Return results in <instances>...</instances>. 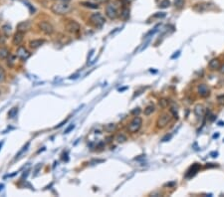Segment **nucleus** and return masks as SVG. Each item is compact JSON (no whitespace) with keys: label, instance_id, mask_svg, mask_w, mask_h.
Segmentation results:
<instances>
[{"label":"nucleus","instance_id":"obj_14","mask_svg":"<svg viewBox=\"0 0 224 197\" xmlns=\"http://www.w3.org/2000/svg\"><path fill=\"white\" fill-rule=\"evenodd\" d=\"M208 67H209V69L212 71L219 70L221 67V63L219 61V59H212L211 61L209 62V64H208Z\"/></svg>","mask_w":224,"mask_h":197},{"label":"nucleus","instance_id":"obj_17","mask_svg":"<svg viewBox=\"0 0 224 197\" xmlns=\"http://www.w3.org/2000/svg\"><path fill=\"white\" fill-rule=\"evenodd\" d=\"M9 55H10V52L7 48H4V47L0 48V59L1 60L7 59Z\"/></svg>","mask_w":224,"mask_h":197},{"label":"nucleus","instance_id":"obj_35","mask_svg":"<svg viewBox=\"0 0 224 197\" xmlns=\"http://www.w3.org/2000/svg\"><path fill=\"white\" fill-rule=\"evenodd\" d=\"M74 127H75V125H71L70 127H69L68 129H67L66 131H65V133H70V131H72V129H74Z\"/></svg>","mask_w":224,"mask_h":197},{"label":"nucleus","instance_id":"obj_15","mask_svg":"<svg viewBox=\"0 0 224 197\" xmlns=\"http://www.w3.org/2000/svg\"><path fill=\"white\" fill-rule=\"evenodd\" d=\"M44 43H45V40H43V39H36V40L30 41L29 45L32 49H38L39 47L42 46Z\"/></svg>","mask_w":224,"mask_h":197},{"label":"nucleus","instance_id":"obj_7","mask_svg":"<svg viewBox=\"0 0 224 197\" xmlns=\"http://www.w3.org/2000/svg\"><path fill=\"white\" fill-rule=\"evenodd\" d=\"M39 28L42 32H44L45 34L47 35H51L52 33L54 32V27L52 26L51 23L47 22V21H42L38 24Z\"/></svg>","mask_w":224,"mask_h":197},{"label":"nucleus","instance_id":"obj_22","mask_svg":"<svg viewBox=\"0 0 224 197\" xmlns=\"http://www.w3.org/2000/svg\"><path fill=\"white\" fill-rule=\"evenodd\" d=\"M17 112H18V108H17V107L12 108V109L9 111V112H8V118H15V116H17Z\"/></svg>","mask_w":224,"mask_h":197},{"label":"nucleus","instance_id":"obj_19","mask_svg":"<svg viewBox=\"0 0 224 197\" xmlns=\"http://www.w3.org/2000/svg\"><path fill=\"white\" fill-rule=\"evenodd\" d=\"M2 32L4 33V35L6 36V37H8V36L10 35V33H11V26H10L9 24H5L2 26L1 28Z\"/></svg>","mask_w":224,"mask_h":197},{"label":"nucleus","instance_id":"obj_10","mask_svg":"<svg viewBox=\"0 0 224 197\" xmlns=\"http://www.w3.org/2000/svg\"><path fill=\"white\" fill-rule=\"evenodd\" d=\"M201 168V165L199 163H194L192 164V165L190 166V167L188 168V170L186 171L185 173V177L186 178H191L192 176H194L195 174H196L197 172H198V170Z\"/></svg>","mask_w":224,"mask_h":197},{"label":"nucleus","instance_id":"obj_45","mask_svg":"<svg viewBox=\"0 0 224 197\" xmlns=\"http://www.w3.org/2000/svg\"><path fill=\"white\" fill-rule=\"evenodd\" d=\"M2 144H3V141L0 142V148H1V146H2Z\"/></svg>","mask_w":224,"mask_h":197},{"label":"nucleus","instance_id":"obj_33","mask_svg":"<svg viewBox=\"0 0 224 197\" xmlns=\"http://www.w3.org/2000/svg\"><path fill=\"white\" fill-rule=\"evenodd\" d=\"M140 112H141V110L138 109V108H136V109H134V111H132V114H134V116H138Z\"/></svg>","mask_w":224,"mask_h":197},{"label":"nucleus","instance_id":"obj_46","mask_svg":"<svg viewBox=\"0 0 224 197\" xmlns=\"http://www.w3.org/2000/svg\"><path fill=\"white\" fill-rule=\"evenodd\" d=\"M0 93H1V91H0Z\"/></svg>","mask_w":224,"mask_h":197},{"label":"nucleus","instance_id":"obj_44","mask_svg":"<svg viewBox=\"0 0 224 197\" xmlns=\"http://www.w3.org/2000/svg\"><path fill=\"white\" fill-rule=\"evenodd\" d=\"M224 125V123H222V122H220V123H219V125Z\"/></svg>","mask_w":224,"mask_h":197},{"label":"nucleus","instance_id":"obj_12","mask_svg":"<svg viewBox=\"0 0 224 197\" xmlns=\"http://www.w3.org/2000/svg\"><path fill=\"white\" fill-rule=\"evenodd\" d=\"M30 28H31V22L30 21H22V22H20L17 25V31L25 33Z\"/></svg>","mask_w":224,"mask_h":197},{"label":"nucleus","instance_id":"obj_28","mask_svg":"<svg viewBox=\"0 0 224 197\" xmlns=\"http://www.w3.org/2000/svg\"><path fill=\"white\" fill-rule=\"evenodd\" d=\"M169 5H170V1H169V0H162V1L160 3V8H167Z\"/></svg>","mask_w":224,"mask_h":197},{"label":"nucleus","instance_id":"obj_8","mask_svg":"<svg viewBox=\"0 0 224 197\" xmlns=\"http://www.w3.org/2000/svg\"><path fill=\"white\" fill-rule=\"evenodd\" d=\"M197 93L201 98H207L210 95V89L205 84H200L197 87Z\"/></svg>","mask_w":224,"mask_h":197},{"label":"nucleus","instance_id":"obj_41","mask_svg":"<svg viewBox=\"0 0 224 197\" xmlns=\"http://www.w3.org/2000/svg\"><path fill=\"white\" fill-rule=\"evenodd\" d=\"M174 184H175L174 182H172V183H169V184H168V183H167V184H165L164 186H172V185H174Z\"/></svg>","mask_w":224,"mask_h":197},{"label":"nucleus","instance_id":"obj_13","mask_svg":"<svg viewBox=\"0 0 224 197\" xmlns=\"http://www.w3.org/2000/svg\"><path fill=\"white\" fill-rule=\"evenodd\" d=\"M23 39H24V33H22V32H19V31H17L16 33H15V35H14V37H13V44L14 45H20L21 44V42L23 41Z\"/></svg>","mask_w":224,"mask_h":197},{"label":"nucleus","instance_id":"obj_32","mask_svg":"<svg viewBox=\"0 0 224 197\" xmlns=\"http://www.w3.org/2000/svg\"><path fill=\"white\" fill-rule=\"evenodd\" d=\"M218 104L219 105H221V106H224V95L223 96H220V97H218Z\"/></svg>","mask_w":224,"mask_h":197},{"label":"nucleus","instance_id":"obj_30","mask_svg":"<svg viewBox=\"0 0 224 197\" xmlns=\"http://www.w3.org/2000/svg\"><path fill=\"white\" fill-rule=\"evenodd\" d=\"M168 104H169L168 100L162 99V100H160V106H162V108H164V109L168 106Z\"/></svg>","mask_w":224,"mask_h":197},{"label":"nucleus","instance_id":"obj_5","mask_svg":"<svg viewBox=\"0 0 224 197\" xmlns=\"http://www.w3.org/2000/svg\"><path fill=\"white\" fill-rule=\"evenodd\" d=\"M90 22H91V24H93L95 27L100 28L105 24L106 20L101 13H94V14H92L90 16Z\"/></svg>","mask_w":224,"mask_h":197},{"label":"nucleus","instance_id":"obj_24","mask_svg":"<svg viewBox=\"0 0 224 197\" xmlns=\"http://www.w3.org/2000/svg\"><path fill=\"white\" fill-rule=\"evenodd\" d=\"M15 56H13V55H9L8 56V58H7V64H8V66L9 67H13V65H14V63H15Z\"/></svg>","mask_w":224,"mask_h":197},{"label":"nucleus","instance_id":"obj_2","mask_svg":"<svg viewBox=\"0 0 224 197\" xmlns=\"http://www.w3.org/2000/svg\"><path fill=\"white\" fill-rule=\"evenodd\" d=\"M106 15L110 19H116L119 15V2L114 1L113 3H109L106 7Z\"/></svg>","mask_w":224,"mask_h":197},{"label":"nucleus","instance_id":"obj_20","mask_svg":"<svg viewBox=\"0 0 224 197\" xmlns=\"http://www.w3.org/2000/svg\"><path fill=\"white\" fill-rule=\"evenodd\" d=\"M154 109H155V108H154L153 105H149L145 109V111H143V114H145V116H151V114L154 112Z\"/></svg>","mask_w":224,"mask_h":197},{"label":"nucleus","instance_id":"obj_16","mask_svg":"<svg viewBox=\"0 0 224 197\" xmlns=\"http://www.w3.org/2000/svg\"><path fill=\"white\" fill-rule=\"evenodd\" d=\"M82 6L84 7H87V8H91V9H98L99 8V5L97 3H92V2H89V1H83V2H80Z\"/></svg>","mask_w":224,"mask_h":197},{"label":"nucleus","instance_id":"obj_43","mask_svg":"<svg viewBox=\"0 0 224 197\" xmlns=\"http://www.w3.org/2000/svg\"><path fill=\"white\" fill-rule=\"evenodd\" d=\"M218 136H219V135H218V133H216V135H213V137H218Z\"/></svg>","mask_w":224,"mask_h":197},{"label":"nucleus","instance_id":"obj_29","mask_svg":"<svg viewBox=\"0 0 224 197\" xmlns=\"http://www.w3.org/2000/svg\"><path fill=\"white\" fill-rule=\"evenodd\" d=\"M160 25H157V26H155V27L153 28V30H151V31H149V33H147V35H145V38H149V37H151V35H153V34L155 33V32H156V31H157V30H158V27H160Z\"/></svg>","mask_w":224,"mask_h":197},{"label":"nucleus","instance_id":"obj_26","mask_svg":"<svg viewBox=\"0 0 224 197\" xmlns=\"http://www.w3.org/2000/svg\"><path fill=\"white\" fill-rule=\"evenodd\" d=\"M29 146H30V144H29V142H27V144H26V146H23V148L21 149V150H20V151H19V152H18V154L16 155V159H18L19 157H20V155H21V154H23V153H24V151H26V150H27V149H28V148H29Z\"/></svg>","mask_w":224,"mask_h":197},{"label":"nucleus","instance_id":"obj_23","mask_svg":"<svg viewBox=\"0 0 224 197\" xmlns=\"http://www.w3.org/2000/svg\"><path fill=\"white\" fill-rule=\"evenodd\" d=\"M116 129H117V125H115V123H109V125H107L105 127V131H109V133H113Z\"/></svg>","mask_w":224,"mask_h":197},{"label":"nucleus","instance_id":"obj_4","mask_svg":"<svg viewBox=\"0 0 224 197\" xmlns=\"http://www.w3.org/2000/svg\"><path fill=\"white\" fill-rule=\"evenodd\" d=\"M171 118H172V116H171L170 112H164V114H162L160 116H158L157 121H156V127L158 129H164L169 123H170Z\"/></svg>","mask_w":224,"mask_h":197},{"label":"nucleus","instance_id":"obj_1","mask_svg":"<svg viewBox=\"0 0 224 197\" xmlns=\"http://www.w3.org/2000/svg\"><path fill=\"white\" fill-rule=\"evenodd\" d=\"M52 11L55 14H58V15H64V14H67L69 13L72 10V6L70 5L69 3L67 2H63V1H58L56 3H54L52 5Z\"/></svg>","mask_w":224,"mask_h":197},{"label":"nucleus","instance_id":"obj_40","mask_svg":"<svg viewBox=\"0 0 224 197\" xmlns=\"http://www.w3.org/2000/svg\"><path fill=\"white\" fill-rule=\"evenodd\" d=\"M95 1L99 2V3H107V2H108L109 0H95Z\"/></svg>","mask_w":224,"mask_h":197},{"label":"nucleus","instance_id":"obj_31","mask_svg":"<svg viewBox=\"0 0 224 197\" xmlns=\"http://www.w3.org/2000/svg\"><path fill=\"white\" fill-rule=\"evenodd\" d=\"M165 13L164 12H158L156 13V14H154L153 17H158V18H164V17H165Z\"/></svg>","mask_w":224,"mask_h":197},{"label":"nucleus","instance_id":"obj_25","mask_svg":"<svg viewBox=\"0 0 224 197\" xmlns=\"http://www.w3.org/2000/svg\"><path fill=\"white\" fill-rule=\"evenodd\" d=\"M6 79V73H5V70L0 66V83L4 82Z\"/></svg>","mask_w":224,"mask_h":197},{"label":"nucleus","instance_id":"obj_9","mask_svg":"<svg viewBox=\"0 0 224 197\" xmlns=\"http://www.w3.org/2000/svg\"><path fill=\"white\" fill-rule=\"evenodd\" d=\"M16 56L19 58V59L22 60V61H25V60H27L28 58L30 57V53H29V51H28V50L25 48V47L21 46V47H19V48L17 49Z\"/></svg>","mask_w":224,"mask_h":197},{"label":"nucleus","instance_id":"obj_18","mask_svg":"<svg viewBox=\"0 0 224 197\" xmlns=\"http://www.w3.org/2000/svg\"><path fill=\"white\" fill-rule=\"evenodd\" d=\"M130 17V9L128 7H123V9L121 10V18L123 20H127Z\"/></svg>","mask_w":224,"mask_h":197},{"label":"nucleus","instance_id":"obj_38","mask_svg":"<svg viewBox=\"0 0 224 197\" xmlns=\"http://www.w3.org/2000/svg\"><path fill=\"white\" fill-rule=\"evenodd\" d=\"M67 123V120H65V121H64V122H62V123H60V125H56V127H55V129H57V127H62V125H64V123Z\"/></svg>","mask_w":224,"mask_h":197},{"label":"nucleus","instance_id":"obj_6","mask_svg":"<svg viewBox=\"0 0 224 197\" xmlns=\"http://www.w3.org/2000/svg\"><path fill=\"white\" fill-rule=\"evenodd\" d=\"M65 29L67 30L68 32H70L72 34H76L80 31L81 29V26H80L79 23L75 20H69L68 22L65 24Z\"/></svg>","mask_w":224,"mask_h":197},{"label":"nucleus","instance_id":"obj_11","mask_svg":"<svg viewBox=\"0 0 224 197\" xmlns=\"http://www.w3.org/2000/svg\"><path fill=\"white\" fill-rule=\"evenodd\" d=\"M193 112H194L195 116H196L197 118H202V116L205 114L206 110H205V107H204L203 105H201V104H197V105L194 107V109H193Z\"/></svg>","mask_w":224,"mask_h":197},{"label":"nucleus","instance_id":"obj_34","mask_svg":"<svg viewBox=\"0 0 224 197\" xmlns=\"http://www.w3.org/2000/svg\"><path fill=\"white\" fill-rule=\"evenodd\" d=\"M171 136H172V135H165L164 136V138H162V141H167V140H169V139H170V138H171Z\"/></svg>","mask_w":224,"mask_h":197},{"label":"nucleus","instance_id":"obj_36","mask_svg":"<svg viewBox=\"0 0 224 197\" xmlns=\"http://www.w3.org/2000/svg\"><path fill=\"white\" fill-rule=\"evenodd\" d=\"M215 166H217V164H214V163H207L205 165L206 168H210V167H215Z\"/></svg>","mask_w":224,"mask_h":197},{"label":"nucleus","instance_id":"obj_42","mask_svg":"<svg viewBox=\"0 0 224 197\" xmlns=\"http://www.w3.org/2000/svg\"><path fill=\"white\" fill-rule=\"evenodd\" d=\"M60 1H63V2H67V3H69V2H70L71 0H60Z\"/></svg>","mask_w":224,"mask_h":197},{"label":"nucleus","instance_id":"obj_3","mask_svg":"<svg viewBox=\"0 0 224 197\" xmlns=\"http://www.w3.org/2000/svg\"><path fill=\"white\" fill-rule=\"evenodd\" d=\"M142 125H143L142 118L138 116H136L132 120V122L129 123V125H128V131H129L130 133H136L141 129Z\"/></svg>","mask_w":224,"mask_h":197},{"label":"nucleus","instance_id":"obj_21","mask_svg":"<svg viewBox=\"0 0 224 197\" xmlns=\"http://www.w3.org/2000/svg\"><path fill=\"white\" fill-rule=\"evenodd\" d=\"M116 140L119 142V144H124L128 140L127 135H125L124 133H119L118 135L116 136Z\"/></svg>","mask_w":224,"mask_h":197},{"label":"nucleus","instance_id":"obj_39","mask_svg":"<svg viewBox=\"0 0 224 197\" xmlns=\"http://www.w3.org/2000/svg\"><path fill=\"white\" fill-rule=\"evenodd\" d=\"M219 71H220V73L222 75H224V65H221L220 69H219Z\"/></svg>","mask_w":224,"mask_h":197},{"label":"nucleus","instance_id":"obj_27","mask_svg":"<svg viewBox=\"0 0 224 197\" xmlns=\"http://www.w3.org/2000/svg\"><path fill=\"white\" fill-rule=\"evenodd\" d=\"M174 5H175V7H176V8L180 9V8L183 7L184 0H174Z\"/></svg>","mask_w":224,"mask_h":197},{"label":"nucleus","instance_id":"obj_37","mask_svg":"<svg viewBox=\"0 0 224 197\" xmlns=\"http://www.w3.org/2000/svg\"><path fill=\"white\" fill-rule=\"evenodd\" d=\"M179 54H180V52H179V51L175 52V54H174V55H173V56H172V57H171V59H174V58H176V57H178V56H179Z\"/></svg>","mask_w":224,"mask_h":197}]
</instances>
